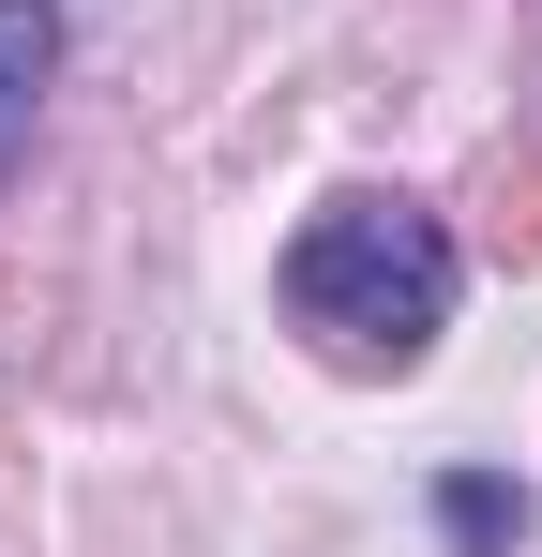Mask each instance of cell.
Returning <instances> with one entry per match:
<instances>
[{"instance_id": "1", "label": "cell", "mask_w": 542, "mask_h": 557, "mask_svg": "<svg viewBox=\"0 0 542 557\" xmlns=\"http://www.w3.org/2000/svg\"><path fill=\"white\" fill-rule=\"evenodd\" d=\"M286 317H301L332 362H422L438 317H452L438 211H407V196H332V211L286 242Z\"/></svg>"}, {"instance_id": "2", "label": "cell", "mask_w": 542, "mask_h": 557, "mask_svg": "<svg viewBox=\"0 0 542 557\" xmlns=\"http://www.w3.org/2000/svg\"><path fill=\"white\" fill-rule=\"evenodd\" d=\"M46 61H61V15H46V0H0V166L30 151V91H46Z\"/></svg>"}, {"instance_id": "3", "label": "cell", "mask_w": 542, "mask_h": 557, "mask_svg": "<svg viewBox=\"0 0 542 557\" xmlns=\"http://www.w3.org/2000/svg\"><path fill=\"white\" fill-rule=\"evenodd\" d=\"M438 512H452V543H467V557H513V543H528V497H513V482H452Z\"/></svg>"}]
</instances>
